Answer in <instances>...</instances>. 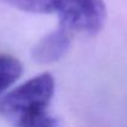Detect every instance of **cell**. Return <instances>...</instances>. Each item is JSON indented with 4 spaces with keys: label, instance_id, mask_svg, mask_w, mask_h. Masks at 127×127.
I'll use <instances>...</instances> for the list:
<instances>
[{
    "label": "cell",
    "instance_id": "obj_1",
    "mask_svg": "<svg viewBox=\"0 0 127 127\" xmlns=\"http://www.w3.org/2000/svg\"><path fill=\"white\" fill-rule=\"evenodd\" d=\"M54 90V78L40 74L0 97V115L12 127H61L49 112Z\"/></svg>",
    "mask_w": 127,
    "mask_h": 127
},
{
    "label": "cell",
    "instance_id": "obj_2",
    "mask_svg": "<svg viewBox=\"0 0 127 127\" xmlns=\"http://www.w3.org/2000/svg\"><path fill=\"white\" fill-rule=\"evenodd\" d=\"M11 7L31 14H56L68 31L99 32L106 21L102 0H1Z\"/></svg>",
    "mask_w": 127,
    "mask_h": 127
},
{
    "label": "cell",
    "instance_id": "obj_3",
    "mask_svg": "<svg viewBox=\"0 0 127 127\" xmlns=\"http://www.w3.org/2000/svg\"><path fill=\"white\" fill-rule=\"evenodd\" d=\"M70 46V31L59 26L46 35L32 48V57L40 63H52L61 59Z\"/></svg>",
    "mask_w": 127,
    "mask_h": 127
},
{
    "label": "cell",
    "instance_id": "obj_4",
    "mask_svg": "<svg viewBox=\"0 0 127 127\" xmlns=\"http://www.w3.org/2000/svg\"><path fill=\"white\" fill-rule=\"evenodd\" d=\"M21 74L22 65L16 58L0 54V95L14 84Z\"/></svg>",
    "mask_w": 127,
    "mask_h": 127
}]
</instances>
